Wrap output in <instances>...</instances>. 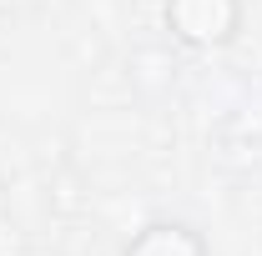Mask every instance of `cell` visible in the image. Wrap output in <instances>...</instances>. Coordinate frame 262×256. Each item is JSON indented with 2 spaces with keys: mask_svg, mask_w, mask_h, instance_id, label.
<instances>
[{
  "mask_svg": "<svg viewBox=\"0 0 262 256\" xmlns=\"http://www.w3.org/2000/svg\"><path fill=\"white\" fill-rule=\"evenodd\" d=\"M121 256H212V246L192 221H166L162 216V221H146L141 231H131Z\"/></svg>",
  "mask_w": 262,
  "mask_h": 256,
  "instance_id": "7a4b0ae2",
  "label": "cell"
},
{
  "mask_svg": "<svg viewBox=\"0 0 262 256\" xmlns=\"http://www.w3.org/2000/svg\"><path fill=\"white\" fill-rule=\"evenodd\" d=\"M247 5L242 0H162V25L187 50H222L237 40Z\"/></svg>",
  "mask_w": 262,
  "mask_h": 256,
  "instance_id": "6da1fadb",
  "label": "cell"
}]
</instances>
